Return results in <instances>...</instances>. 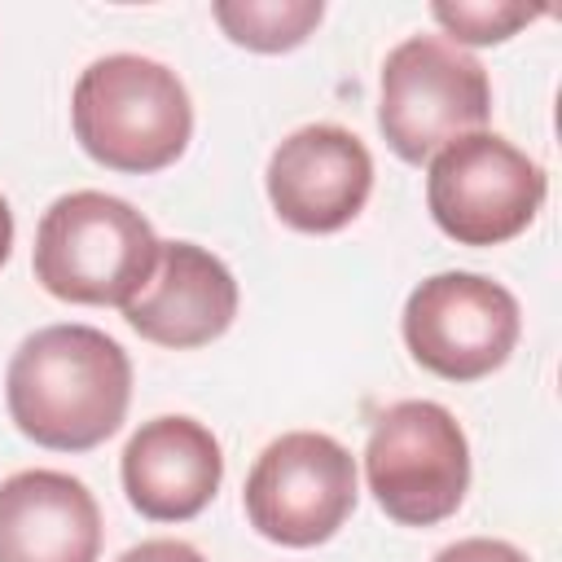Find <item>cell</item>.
Returning a JSON list of instances; mask_svg holds the SVG:
<instances>
[{"mask_svg":"<svg viewBox=\"0 0 562 562\" xmlns=\"http://www.w3.org/2000/svg\"><path fill=\"white\" fill-rule=\"evenodd\" d=\"M4 404L31 443L53 452H88L127 417L132 360L92 325L35 329L9 360Z\"/></svg>","mask_w":562,"mask_h":562,"instance_id":"1","label":"cell"},{"mask_svg":"<svg viewBox=\"0 0 562 562\" xmlns=\"http://www.w3.org/2000/svg\"><path fill=\"white\" fill-rule=\"evenodd\" d=\"M83 154L110 171L149 176L171 167L193 136V105L176 70L136 53L97 57L70 97Z\"/></svg>","mask_w":562,"mask_h":562,"instance_id":"2","label":"cell"},{"mask_svg":"<svg viewBox=\"0 0 562 562\" xmlns=\"http://www.w3.org/2000/svg\"><path fill=\"white\" fill-rule=\"evenodd\" d=\"M158 237L149 220L97 189L61 193L35 228V281L61 299L83 307H123L154 272Z\"/></svg>","mask_w":562,"mask_h":562,"instance_id":"3","label":"cell"},{"mask_svg":"<svg viewBox=\"0 0 562 562\" xmlns=\"http://www.w3.org/2000/svg\"><path fill=\"white\" fill-rule=\"evenodd\" d=\"M492 83L479 57L443 35H408L382 61L378 127L395 158L430 162L443 145L483 132Z\"/></svg>","mask_w":562,"mask_h":562,"instance_id":"4","label":"cell"},{"mask_svg":"<svg viewBox=\"0 0 562 562\" xmlns=\"http://www.w3.org/2000/svg\"><path fill=\"white\" fill-rule=\"evenodd\" d=\"M364 474L386 518L435 527L461 509L470 487L465 430L435 400H400L369 430Z\"/></svg>","mask_w":562,"mask_h":562,"instance_id":"5","label":"cell"},{"mask_svg":"<svg viewBox=\"0 0 562 562\" xmlns=\"http://www.w3.org/2000/svg\"><path fill=\"white\" fill-rule=\"evenodd\" d=\"M549 180L536 158L496 132L443 145L426 171V206L457 246H501L544 206Z\"/></svg>","mask_w":562,"mask_h":562,"instance_id":"6","label":"cell"},{"mask_svg":"<svg viewBox=\"0 0 562 562\" xmlns=\"http://www.w3.org/2000/svg\"><path fill=\"white\" fill-rule=\"evenodd\" d=\"M241 501L263 540L285 549L325 544L356 509V457L321 430H290L255 457Z\"/></svg>","mask_w":562,"mask_h":562,"instance_id":"7","label":"cell"},{"mask_svg":"<svg viewBox=\"0 0 562 562\" xmlns=\"http://www.w3.org/2000/svg\"><path fill=\"white\" fill-rule=\"evenodd\" d=\"M518 334V299L479 272H435L404 303V342L413 360L448 382H479L501 369Z\"/></svg>","mask_w":562,"mask_h":562,"instance_id":"8","label":"cell"},{"mask_svg":"<svg viewBox=\"0 0 562 562\" xmlns=\"http://www.w3.org/2000/svg\"><path fill=\"white\" fill-rule=\"evenodd\" d=\"M373 193V158L364 140L338 123L290 132L268 158V202L299 233L347 228Z\"/></svg>","mask_w":562,"mask_h":562,"instance_id":"9","label":"cell"},{"mask_svg":"<svg viewBox=\"0 0 562 562\" xmlns=\"http://www.w3.org/2000/svg\"><path fill=\"white\" fill-rule=\"evenodd\" d=\"M237 316V281L220 255L193 241H158L149 281L123 303V321L158 347L189 351L215 342Z\"/></svg>","mask_w":562,"mask_h":562,"instance_id":"10","label":"cell"},{"mask_svg":"<svg viewBox=\"0 0 562 562\" xmlns=\"http://www.w3.org/2000/svg\"><path fill=\"white\" fill-rule=\"evenodd\" d=\"M224 479V452L211 426L167 413L145 422L123 448V492L140 518L189 522L198 518Z\"/></svg>","mask_w":562,"mask_h":562,"instance_id":"11","label":"cell"},{"mask_svg":"<svg viewBox=\"0 0 562 562\" xmlns=\"http://www.w3.org/2000/svg\"><path fill=\"white\" fill-rule=\"evenodd\" d=\"M101 509L61 470H18L0 483V562H97Z\"/></svg>","mask_w":562,"mask_h":562,"instance_id":"12","label":"cell"},{"mask_svg":"<svg viewBox=\"0 0 562 562\" xmlns=\"http://www.w3.org/2000/svg\"><path fill=\"white\" fill-rule=\"evenodd\" d=\"M215 22L224 35L250 53H290L325 18L321 0H215Z\"/></svg>","mask_w":562,"mask_h":562,"instance_id":"13","label":"cell"},{"mask_svg":"<svg viewBox=\"0 0 562 562\" xmlns=\"http://www.w3.org/2000/svg\"><path fill=\"white\" fill-rule=\"evenodd\" d=\"M430 18L452 35V44H501L518 26L536 22L540 9L514 4V0H457V4H430Z\"/></svg>","mask_w":562,"mask_h":562,"instance_id":"14","label":"cell"},{"mask_svg":"<svg viewBox=\"0 0 562 562\" xmlns=\"http://www.w3.org/2000/svg\"><path fill=\"white\" fill-rule=\"evenodd\" d=\"M435 562H527L522 549H514L509 540H492V536H470L457 540L448 549L435 553Z\"/></svg>","mask_w":562,"mask_h":562,"instance_id":"15","label":"cell"},{"mask_svg":"<svg viewBox=\"0 0 562 562\" xmlns=\"http://www.w3.org/2000/svg\"><path fill=\"white\" fill-rule=\"evenodd\" d=\"M119 562H206V558L184 540H140Z\"/></svg>","mask_w":562,"mask_h":562,"instance_id":"16","label":"cell"},{"mask_svg":"<svg viewBox=\"0 0 562 562\" xmlns=\"http://www.w3.org/2000/svg\"><path fill=\"white\" fill-rule=\"evenodd\" d=\"M9 250H13V211H9V202L0 198V268H4Z\"/></svg>","mask_w":562,"mask_h":562,"instance_id":"17","label":"cell"}]
</instances>
